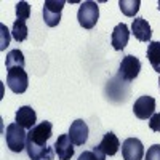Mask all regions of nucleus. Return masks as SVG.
<instances>
[{
	"instance_id": "nucleus-21",
	"label": "nucleus",
	"mask_w": 160,
	"mask_h": 160,
	"mask_svg": "<svg viewBox=\"0 0 160 160\" xmlns=\"http://www.w3.org/2000/svg\"><path fill=\"white\" fill-rule=\"evenodd\" d=\"M144 160H160V144H154L148 149Z\"/></svg>"
},
{
	"instance_id": "nucleus-22",
	"label": "nucleus",
	"mask_w": 160,
	"mask_h": 160,
	"mask_svg": "<svg viewBox=\"0 0 160 160\" xmlns=\"http://www.w3.org/2000/svg\"><path fill=\"white\" fill-rule=\"evenodd\" d=\"M149 128L155 133L160 131V112L158 114H154L151 118H149Z\"/></svg>"
},
{
	"instance_id": "nucleus-20",
	"label": "nucleus",
	"mask_w": 160,
	"mask_h": 160,
	"mask_svg": "<svg viewBox=\"0 0 160 160\" xmlns=\"http://www.w3.org/2000/svg\"><path fill=\"white\" fill-rule=\"evenodd\" d=\"M16 16L21 21H26L31 16V7L28 2H18L16 3Z\"/></svg>"
},
{
	"instance_id": "nucleus-11",
	"label": "nucleus",
	"mask_w": 160,
	"mask_h": 160,
	"mask_svg": "<svg viewBox=\"0 0 160 160\" xmlns=\"http://www.w3.org/2000/svg\"><path fill=\"white\" fill-rule=\"evenodd\" d=\"M53 148H55V154L59 160H71L74 155V142L71 141L69 135H61Z\"/></svg>"
},
{
	"instance_id": "nucleus-23",
	"label": "nucleus",
	"mask_w": 160,
	"mask_h": 160,
	"mask_svg": "<svg viewBox=\"0 0 160 160\" xmlns=\"http://www.w3.org/2000/svg\"><path fill=\"white\" fill-rule=\"evenodd\" d=\"M2 32H3V38H2V47L0 48H5V45H8V40H10V37H8V31H7V28L5 26H2Z\"/></svg>"
},
{
	"instance_id": "nucleus-16",
	"label": "nucleus",
	"mask_w": 160,
	"mask_h": 160,
	"mask_svg": "<svg viewBox=\"0 0 160 160\" xmlns=\"http://www.w3.org/2000/svg\"><path fill=\"white\" fill-rule=\"evenodd\" d=\"M5 66H7V71L15 69V68H24V55H22V51L11 50L8 55H7Z\"/></svg>"
},
{
	"instance_id": "nucleus-12",
	"label": "nucleus",
	"mask_w": 160,
	"mask_h": 160,
	"mask_svg": "<svg viewBox=\"0 0 160 160\" xmlns=\"http://www.w3.org/2000/svg\"><path fill=\"white\" fill-rule=\"evenodd\" d=\"M128 38H130V29L128 26L120 22L117 24L114 31H112V37H111V42H112V47L114 50H123L128 43Z\"/></svg>"
},
{
	"instance_id": "nucleus-6",
	"label": "nucleus",
	"mask_w": 160,
	"mask_h": 160,
	"mask_svg": "<svg viewBox=\"0 0 160 160\" xmlns=\"http://www.w3.org/2000/svg\"><path fill=\"white\" fill-rule=\"evenodd\" d=\"M64 5V0H47L43 3V21L48 28H56L59 24Z\"/></svg>"
},
{
	"instance_id": "nucleus-19",
	"label": "nucleus",
	"mask_w": 160,
	"mask_h": 160,
	"mask_svg": "<svg viewBox=\"0 0 160 160\" xmlns=\"http://www.w3.org/2000/svg\"><path fill=\"white\" fill-rule=\"evenodd\" d=\"M78 160H106V154L96 146L91 151H83L78 155Z\"/></svg>"
},
{
	"instance_id": "nucleus-7",
	"label": "nucleus",
	"mask_w": 160,
	"mask_h": 160,
	"mask_svg": "<svg viewBox=\"0 0 160 160\" xmlns=\"http://www.w3.org/2000/svg\"><path fill=\"white\" fill-rule=\"evenodd\" d=\"M155 111V99L149 95L141 96L135 101V106H133V112L139 120H148L154 115Z\"/></svg>"
},
{
	"instance_id": "nucleus-14",
	"label": "nucleus",
	"mask_w": 160,
	"mask_h": 160,
	"mask_svg": "<svg viewBox=\"0 0 160 160\" xmlns=\"http://www.w3.org/2000/svg\"><path fill=\"white\" fill-rule=\"evenodd\" d=\"M98 148L106 155H115L118 152V149H120V141H118V138L114 135L112 131H109V133H106V135L102 136L101 142L98 144Z\"/></svg>"
},
{
	"instance_id": "nucleus-9",
	"label": "nucleus",
	"mask_w": 160,
	"mask_h": 160,
	"mask_svg": "<svg viewBox=\"0 0 160 160\" xmlns=\"http://www.w3.org/2000/svg\"><path fill=\"white\" fill-rule=\"evenodd\" d=\"M69 138L74 142V146H83L87 142V139H88V125L82 118H78V120H75V122L71 123Z\"/></svg>"
},
{
	"instance_id": "nucleus-3",
	"label": "nucleus",
	"mask_w": 160,
	"mask_h": 160,
	"mask_svg": "<svg viewBox=\"0 0 160 160\" xmlns=\"http://www.w3.org/2000/svg\"><path fill=\"white\" fill-rule=\"evenodd\" d=\"M77 19H78V24L85 29H93L96 26L98 19H99V7L96 2H83L78 8V13H77Z\"/></svg>"
},
{
	"instance_id": "nucleus-5",
	"label": "nucleus",
	"mask_w": 160,
	"mask_h": 160,
	"mask_svg": "<svg viewBox=\"0 0 160 160\" xmlns=\"http://www.w3.org/2000/svg\"><path fill=\"white\" fill-rule=\"evenodd\" d=\"M139 71H141V61L133 55H127L118 66L117 77L123 78L125 82H131V80H135L139 75Z\"/></svg>"
},
{
	"instance_id": "nucleus-15",
	"label": "nucleus",
	"mask_w": 160,
	"mask_h": 160,
	"mask_svg": "<svg viewBox=\"0 0 160 160\" xmlns=\"http://www.w3.org/2000/svg\"><path fill=\"white\" fill-rule=\"evenodd\" d=\"M148 59L152 69L160 74V42H149L148 45Z\"/></svg>"
},
{
	"instance_id": "nucleus-18",
	"label": "nucleus",
	"mask_w": 160,
	"mask_h": 160,
	"mask_svg": "<svg viewBox=\"0 0 160 160\" xmlns=\"http://www.w3.org/2000/svg\"><path fill=\"white\" fill-rule=\"evenodd\" d=\"M28 26H26V21L16 19L15 24H13V29H11V35L16 42H24L28 38Z\"/></svg>"
},
{
	"instance_id": "nucleus-10",
	"label": "nucleus",
	"mask_w": 160,
	"mask_h": 160,
	"mask_svg": "<svg viewBox=\"0 0 160 160\" xmlns=\"http://www.w3.org/2000/svg\"><path fill=\"white\" fill-rule=\"evenodd\" d=\"M15 122L22 127L24 130H31L34 128L37 123V114L35 111L31 108V106H22V108H19L16 111V115H15Z\"/></svg>"
},
{
	"instance_id": "nucleus-17",
	"label": "nucleus",
	"mask_w": 160,
	"mask_h": 160,
	"mask_svg": "<svg viewBox=\"0 0 160 160\" xmlns=\"http://www.w3.org/2000/svg\"><path fill=\"white\" fill-rule=\"evenodd\" d=\"M139 5H141L139 0H120L118 2V7L122 10V13L128 18H133L136 15L139 10Z\"/></svg>"
},
{
	"instance_id": "nucleus-1",
	"label": "nucleus",
	"mask_w": 160,
	"mask_h": 160,
	"mask_svg": "<svg viewBox=\"0 0 160 160\" xmlns=\"http://www.w3.org/2000/svg\"><path fill=\"white\" fill-rule=\"evenodd\" d=\"M53 135V125L48 120L37 123L28 133L26 151L31 160H53L55 158V148L48 146V139Z\"/></svg>"
},
{
	"instance_id": "nucleus-4",
	"label": "nucleus",
	"mask_w": 160,
	"mask_h": 160,
	"mask_svg": "<svg viewBox=\"0 0 160 160\" xmlns=\"http://www.w3.org/2000/svg\"><path fill=\"white\" fill-rule=\"evenodd\" d=\"M7 85L13 93H16V95H21V93H24L28 90L29 78H28V74H26L24 68L10 69L8 74H7Z\"/></svg>"
},
{
	"instance_id": "nucleus-13",
	"label": "nucleus",
	"mask_w": 160,
	"mask_h": 160,
	"mask_svg": "<svg viewBox=\"0 0 160 160\" xmlns=\"http://www.w3.org/2000/svg\"><path fill=\"white\" fill-rule=\"evenodd\" d=\"M131 34L135 35V37L139 40V42H151V37H152L151 26H149V22L146 21L144 18H136V19H133Z\"/></svg>"
},
{
	"instance_id": "nucleus-2",
	"label": "nucleus",
	"mask_w": 160,
	"mask_h": 160,
	"mask_svg": "<svg viewBox=\"0 0 160 160\" xmlns=\"http://www.w3.org/2000/svg\"><path fill=\"white\" fill-rule=\"evenodd\" d=\"M5 141H7V146L10 148V151L21 152L22 149H26L28 133H26L24 128L19 127L16 122L15 123H10L7 127V131H5Z\"/></svg>"
},
{
	"instance_id": "nucleus-24",
	"label": "nucleus",
	"mask_w": 160,
	"mask_h": 160,
	"mask_svg": "<svg viewBox=\"0 0 160 160\" xmlns=\"http://www.w3.org/2000/svg\"><path fill=\"white\" fill-rule=\"evenodd\" d=\"M158 10H160V0H158Z\"/></svg>"
},
{
	"instance_id": "nucleus-8",
	"label": "nucleus",
	"mask_w": 160,
	"mask_h": 160,
	"mask_svg": "<svg viewBox=\"0 0 160 160\" xmlns=\"http://www.w3.org/2000/svg\"><path fill=\"white\" fill-rule=\"evenodd\" d=\"M122 157L123 160H142L144 146L138 138H128L122 144Z\"/></svg>"
},
{
	"instance_id": "nucleus-25",
	"label": "nucleus",
	"mask_w": 160,
	"mask_h": 160,
	"mask_svg": "<svg viewBox=\"0 0 160 160\" xmlns=\"http://www.w3.org/2000/svg\"><path fill=\"white\" fill-rule=\"evenodd\" d=\"M158 87H160V78H158Z\"/></svg>"
}]
</instances>
